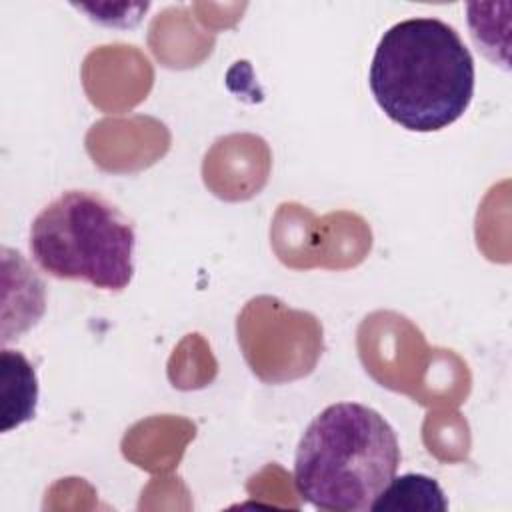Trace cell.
Masks as SVG:
<instances>
[{
  "mask_svg": "<svg viewBox=\"0 0 512 512\" xmlns=\"http://www.w3.org/2000/svg\"><path fill=\"white\" fill-rule=\"evenodd\" d=\"M2 372L8 374L16 386H12L10 380L2 378V398H4V424L2 432H8L14 426H20L22 422L34 418L36 412V400H38V382L34 366L26 360L24 354L16 350H2L0 354Z\"/></svg>",
  "mask_w": 512,
  "mask_h": 512,
  "instance_id": "4",
  "label": "cell"
},
{
  "mask_svg": "<svg viewBox=\"0 0 512 512\" xmlns=\"http://www.w3.org/2000/svg\"><path fill=\"white\" fill-rule=\"evenodd\" d=\"M400 442L390 422L360 402L324 408L300 436L294 488L318 510L364 512L396 476Z\"/></svg>",
  "mask_w": 512,
  "mask_h": 512,
  "instance_id": "2",
  "label": "cell"
},
{
  "mask_svg": "<svg viewBox=\"0 0 512 512\" xmlns=\"http://www.w3.org/2000/svg\"><path fill=\"white\" fill-rule=\"evenodd\" d=\"M476 84L474 58L440 18H406L378 40L368 86L378 108L410 132H438L468 110Z\"/></svg>",
  "mask_w": 512,
  "mask_h": 512,
  "instance_id": "1",
  "label": "cell"
},
{
  "mask_svg": "<svg viewBox=\"0 0 512 512\" xmlns=\"http://www.w3.org/2000/svg\"><path fill=\"white\" fill-rule=\"evenodd\" d=\"M28 248L42 272L106 292L134 276L136 232L110 200L92 190H66L32 220Z\"/></svg>",
  "mask_w": 512,
  "mask_h": 512,
  "instance_id": "3",
  "label": "cell"
},
{
  "mask_svg": "<svg viewBox=\"0 0 512 512\" xmlns=\"http://www.w3.org/2000/svg\"><path fill=\"white\" fill-rule=\"evenodd\" d=\"M374 512H398V510H424V512H444L448 510V500L440 484L426 474H402L394 476L378 498L372 502Z\"/></svg>",
  "mask_w": 512,
  "mask_h": 512,
  "instance_id": "5",
  "label": "cell"
}]
</instances>
